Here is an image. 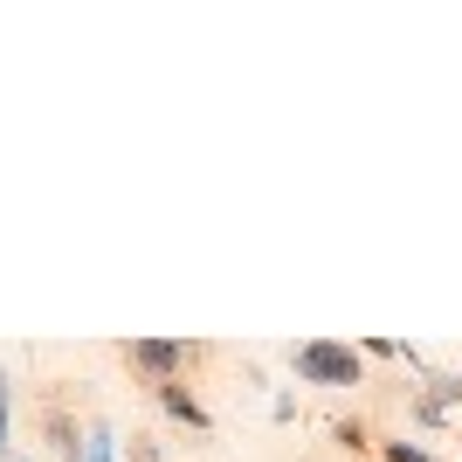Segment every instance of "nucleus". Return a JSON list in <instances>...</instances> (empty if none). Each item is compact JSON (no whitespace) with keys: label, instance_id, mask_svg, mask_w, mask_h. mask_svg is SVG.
Here are the masks:
<instances>
[{"label":"nucleus","instance_id":"f257e3e1","mask_svg":"<svg viewBox=\"0 0 462 462\" xmlns=\"http://www.w3.org/2000/svg\"><path fill=\"white\" fill-rule=\"evenodd\" d=\"M290 373L304 386H331V393L366 386V359H359V346H346V338H304V346H290Z\"/></svg>","mask_w":462,"mask_h":462},{"label":"nucleus","instance_id":"f03ea898","mask_svg":"<svg viewBox=\"0 0 462 462\" xmlns=\"http://www.w3.org/2000/svg\"><path fill=\"white\" fill-rule=\"evenodd\" d=\"M200 359H208V346H187V338H132V346H125V366H132L145 386L187 380Z\"/></svg>","mask_w":462,"mask_h":462},{"label":"nucleus","instance_id":"7ed1b4c3","mask_svg":"<svg viewBox=\"0 0 462 462\" xmlns=\"http://www.w3.org/2000/svg\"><path fill=\"white\" fill-rule=\"evenodd\" d=\"M35 428H42V442L56 448L62 462H83V435H90V428H77V414H69V407H62V393H49V401H42Z\"/></svg>","mask_w":462,"mask_h":462},{"label":"nucleus","instance_id":"20e7f679","mask_svg":"<svg viewBox=\"0 0 462 462\" xmlns=\"http://www.w3.org/2000/svg\"><path fill=\"white\" fill-rule=\"evenodd\" d=\"M152 401H159V414L166 421H180V428H193V435H208L214 428V414H208V401L193 393L187 380H166V386H152Z\"/></svg>","mask_w":462,"mask_h":462},{"label":"nucleus","instance_id":"39448f33","mask_svg":"<svg viewBox=\"0 0 462 462\" xmlns=\"http://www.w3.org/2000/svg\"><path fill=\"white\" fill-rule=\"evenodd\" d=\"M407 421H414V428H435V435H442V428H448V407L435 401L428 386H407Z\"/></svg>","mask_w":462,"mask_h":462},{"label":"nucleus","instance_id":"423d86ee","mask_svg":"<svg viewBox=\"0 0 462 462\" xmlns=\"http://www.w3.org/2000/svg\"><path fill=\"white\" fill-rule=\"evenodd\" d=\"M331 442L346 448V456H373V448H380V442H373V428L359 421V414H338V421H331Z\"/></svg>","mask_w":462,"mask_h":462},{"label":"nucleus","instance_id":"0eeeda50","mask_svg":"<svg viewBox=\"0 0 462 462\" xmlns=\"http://www.w3.org/2000/svg\"><path fill=\"white\" fill-rule=\"evenodd\" d=\"M125 456V442L111 435V421H90V435H83V462H117Z\"/></svg>","mask_w":462,"mask_h":462},{"label":"nucleus","instance_id":"6e6552de","mask_svg":"<svg viewBox=\"0 0 462 462\" xmlns=\"http://www.w3.org/2000/svg\"><path fill=\"white\" fill-rule=\"evenodd\" d=\"M373 456H380V462H442V456H435V448H421V442H407V435H386V442L373 448Z\"/></svg>","mask_w":462,"mask_h":462},{"label":"nucleus","instance_id":"1a4fd4ad","mask_svg":"<svg viewBox=\"0 0 462 462\" xmlns=\"http://www.w3.org/2000/svg\"><path fill=\"white\" fill-rule=\"evenodd\" d=\"M125 462H173V456H166V442H159L152 428H132V442H125Z\"/></svg>","mask_w":462,"mask_h":462},{"label":"nucleus","instance_id":"9d476101","mask_svg":"<svg viewBox=\"0 0 462 462\" xmlns=\"http://www.w3.org/2000/svg\"><path fill=\"white\" fill-rule=\"evenodd\" d=\"M270 421H283V428L297 421V401H290V393H276V401H270Z\"/></svg>","mask_w":462,"mask_h":462},{"label":"nucleus","instance_id":"9b49d317","mask_svg":"<svg viewBox=\"0 0 462 462\" xmlns=\"http://www.w3.org/2000/svg\"><path fill=\"white\" fill-rule=\"evenodd\" d=\"M7 393H14V380L0 373V448H7Z\"/></svg>","mask_w":462,"mask_h":462}]
</instances>
